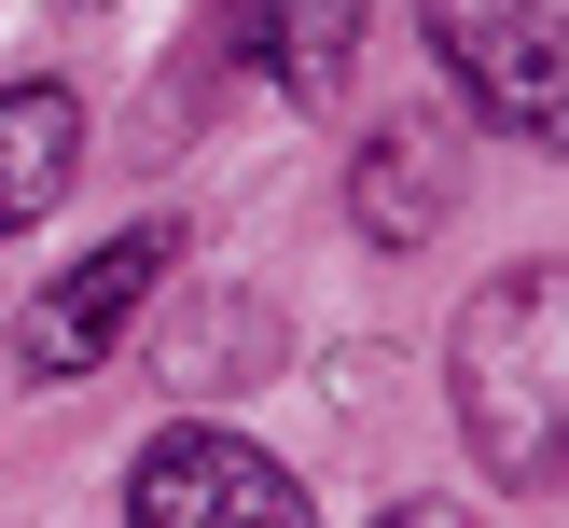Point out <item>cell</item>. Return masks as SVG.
<instances>
[{"instance_id": "6da1fadb", "label": "cell", "mask_w": 569, "mask_h": 528, "mask_svg": "<svg viewBox=\"0 0 569 528\" xmlns=\"http://www.w3.org/2000/svg\"><path fill=\"white\" fill-rule=\"evenodd\" d=\"M459 376V431L500 487H556L569 472V278L556 265H500L445 333Z\"/></svg>"}, {"instance_id": "7a4b0ae2", "label": "cell", "mask_w": 569, "mask_h": 528, "mask_svg": "<svg viewBox=\"0 0 569 528\" xmlns=\"http://www.w3.org/2000/svg\"><path fill=\"white\" fill-rule=\"evenodd\" d=\"M431 56L500 139H569V0H431Z\"/></svg>"}, {"instance_id": "3957f363", "label": "cell", "mask_w": 569, "mask_h": 528, "mask_svg": "<svg viewBox=\"0 0 569 528\" xmlns=\"http://www.w3.org/2000/svg\"><path fill=\"white\" fill-rule=\"evenodd\" d=\"M126 528H320V500H306L250 431L181 417V431L139 445V472H126Z\"/></svg>"}, {"instance_id": "277c9868", "label": "cell", "mask_w": 569, "mask_h": 528, "mask_svg": "<svg viewBox=\"0 0 569 528\" xmlns=\"http://www.w3.org/2000/svg\"><path fill=\"white\" fill-rule=\"evenodd\" d=\"M167 265H181V222H126V237H98V250L14 320V376H98V361L126 348V320L167 292Z\"/></svg>"}, {"instance_id": "5b68a950", "label": "cell", "mask_w": 569, "mask_h": 528, "mask_svg": "<svg viewBox=\"0 0 569 528\" xmlns=\"http://www.w3.org/2000/svg\"><path fill=\"white\" fill-rule=\"evenodd\" d=\"M209 42L237 56L250 83H278L292 111H320V98H348V70H361V0H209Z\"/></svg>"}, {"instance_id": "8992f818", "label": "cell", "mask_w": 569, "mask_h": 528, "mask_svg": "<svg viewBox=\"0 0 569 528\" xmlns=\"http://www.w3.org/2000/svg\"><path fill=\"white\" fill-rule=\"evenodd\" d=\"M83 167V98L70 83H0V237L42 222Z\"/></svg>"}, {"instance_id": "52a82bcc", "label": "cell", "mask_w": 569, "mask_h": 528, "mask_svg": "<svg viewBox=\"0 0 569 528\" xmlns=\"http://www.w3.org/2000/svg\"><path fill=\"white\" fill-rule=\"evenodd\" d=\"M431 153H445L431 126H389V139L348 153V222H361L376 250H417V237L445 222V167H431Z\"/></svg>"}, {"instance_id": "ba28073f", "label": "cell", "mask_w": 569, "mask_h": 528, "mask_svg": "<svg viewBox=\"0 0 569 528\" xmlns=\"http://www.w3.org/2000/svg\"><path fill=\"white\" fill-rule=\"evenodd\" d=\"M376 528H472L459 500H403V515H376Z\"/></svg>"}]
</instances>
